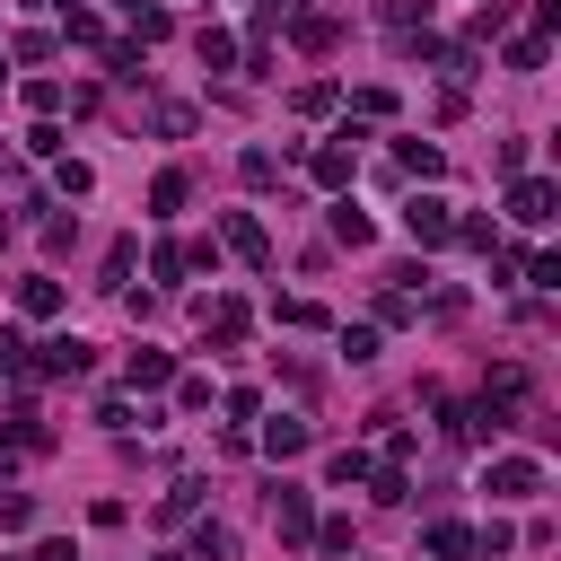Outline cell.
<instances>
[{
    "label": "cell",
    "instance_id": "cell-12",
    "mask_svg": "<svg viewBox=\"0 0 561 561\" xmlns=\"http://www.w3.org/2000/svg\"><path fill=\"white\" fill-rule=\"evenodd\" d=\"M289 35H298V53H333V44H342V18H316V9H298V18H289Z\"/></svg>",
    "mask_w": 561,
    "mask_h": 561
},
{
    "label": "cell",
    "instance_id": "cell-41",
    "mask_svg": "<svg viewBox=\"0 0 561 561\" xmlns=\"http://www.w3.org/2000/svg\"><path fill=\"white\" fill-rule=\"evenodd\" d=\"M149 272L158 280H184V245H149Z\"/></svg>",
    "mask_w": 561,
    "mask_h": 561
},
{
    "label": "cell",
    "instance_id": "cell-2",
    "mask_svg": "<svg viewBox=\"0 0 561 561\" xmlns=\"http://www.w3.org/2000/svg\"><path fill=\"white\" fill-rule=\"evenodd\" d=\"M403 237L430 254V245H447V237H456V210H447L438 193H412V202H403Z\"/></svg>",
    "mask_w": 561,
    "mask_h": 561
},
{
    "label": "cell",
    "instance_id": "cell-42",
    "mask_svg": "<svg viewBox=\"0 0 561 561\" xmlns=\"http://www.w3.org/2000/svg\"><path fill=\"white\" fill-rule=\"evenodd\" d=\"M175 403L184 412H210V377H175Z\"/></svg>",
    "mask_w": 561,
    "mask_h": 561
},
{
    "label": "cell",
    "instance_id": "cell-9",
    "mask_svg": "<svg viewBox=\"0 0 561 561\" xmlns=\"http://www.w3.org/2000/svg\"><path fill=\"white\" fill-rule=\"evenodd\" d=\"M307 438H316V430H307L298 412H280V421H263V438H254V447H263V456L280 465V456H307Z\"/></svg>",
    "mask_w": 561,
    "mask_h": 561
},
{
    "label": "cell",
    "instance_id": "cell-19",
    "mask_svg": "<svg viewBox=\"0 0 561 561\" xmlns=\"http://www.w3.org/2000/svg\"><path fill=\"white\" fill-rule=\"evenodd\" d=\"M131 386H175V359L140 342V351H131Z\"/></svg>",
    "mask_w": 561,
    "mask_h": 561
},
{
    "label": "cell",
    "instance_id": "cell-31",
    "mask_svg": "<svg viewBox=\"0 0 561 561\" xmlns=\"http://www.w3.org/2000/svg\"><path fill=\"white\" fill-rule=\"evenodd\" d=\"M412 316H421L412 289H386V298H377V324H412Z\"/></svg>",
    "mask_w": 561,
    "mask_h": 561
},
{
    "label": "cell",
    "instance_id": "cell-13",
    "mask_svg": "<svg viewBox=\"0 0 561 561\" xmlns=\"http://www.w3.org/2000/svg\"><path fill=\"white\" fill-rule=\"evenodd\" d=\"M193 61H202V70H237V35H228V26H202V35H193Z\"/></svg>",
    "mask_w": 561,
    "mask_h": 561
},
{
    "label": "cell",
    "instance_id": "cell-23",
    "mask_svg": "<svg viewBox=\"0 0 561 561\" xmlns=\"http://www.w3.org/2000/svg\"><path fill=\"white\" fill-rule=\"evenodd\" d=\"M193 508H202V482H175V491H167V500H158V526H184V517H193Z\"/></svg>",
    "mask_w": 561,
    "mask_h": 561
},
{
    "label": "cell",
    "instance_id": "cell-17",
    "mask_svg": "<svg viewBox=\"0 0 561 561\" xmlns=\"http://www.w3.org/2000/svg\"><path fill=\"white\" fill-rule=\"evenodd\" d=\"M237 175H245L254 193H263V184H280V149H263V140H254V149L237 158Z\"/></svg>",
    "mask_w": 561,
    "mask_h": 561
},
{
    "label": "cell",
    "instance_id": "cell-26",
    "mask_svg": "<svg viewBox=\"0 0 561 561\" xmlns=\"http://www.w3.org/2000/svg\"><path fill=\"white\" fill-rule=\"evenodd\" d=\"M35 526V500L26 491H0V535H26Z\"/></svg>",
    "mask_w": 561,
    "mask_h": 561
},
{
    "label": "cell",
    "instance_id": "cell-29",
    "mask_svg": "<svg viewBox=\"0 0 561 561\" xmlns=\"http://www.w3.org/2000/svg\"><path fill=\"white\" fill-rule=\"evenodd\" d=\"M149 123H158L167 140H184V131H193V105H175V96H167V105H149Z\"/></svg>",
    "mask_w": 561,
    "mask_h": 561
},
{
    "label": "cell",
    "instance_id": "cell-24",
    "mask_svg": "<svg viewBox=\"0 0 561 561\" xmlns=\"http://www.w3.org/2000/svg\"><path fill=\"white\" fill-rule=\"evenodd\" d=\"M289 105H298V114H333V105H342V88H333V79H307Z\"/></svg>",
    "mask_w": 561,
    "mask_h": 561
},
{
    "label": "cell",
    "instance_id": "cell-37",
    "mask_svg": "<svg viewBox=\"0 0 561 561\" xmlns=\"http://www.w3.org/2000/svg\"><path fill=\"white\" fill-rule=\"evenodd\" d=\"M508 543H517V526H508V517H491V526H482V535H473V552H491V561H500V552H508Z\"/></svg>",
    "mask_w": 561,
    "mask_h": 561
},
{
    "label": "cell",
    "instance_id": "cell-34",
    "mask_svg": "<svg viewBox=\"0 0 561 561\" xmlns=\"http://www.w3.org/2000/svg\"><path fill=\"white\" fill-rule=\"evenodd\" d=\"M26 368H35V359H26V333L0 324V377H26Z\"/></svg>",
    "mask_w": 561,
    "mask_h": 561
},
{
    "label": "cell",
    "instance_id": "cell-33",
    "mask_svg": "<svg viewBox=\"0 0 561 561\" xmlns=\"http://www.w3.org/2000/svg\"><path fill=\"white\" fill-rule=\"evenodd\" d=\"M324 473H333V491H351V482H368V456H359V447H342Z\"/></svg>",
    "mask_w": 561,
    "mask_h": 561
},
{
    "label": "cell",
    "instance_id": "cell-14",
    "mask_svg": "<svg viewBox=\"0 0 561 561\" xmlns=\"http://www.w3.org/2000/svg\"><path fill=\"white\" fill-rule=\"evenodd\" d=\"M394 167L430 184V175H447V149H438V140H403V149H394Z\"/></svg>",
    "mask_w": 561,
    "mask_h": 561
},
{
    "label": "cell",
    "instance_id": "cell-8",
    "mask_svg": "<svg viewBox=\"0 0 561 561\" xmlns=\"http://www.w3.org/2000/svg\"><path fill=\"white\" fill-rule=\"evenodd\" d=\"M272 526H280V543H307V535H316L307 491H289V482H280V491H272Z\"/></svg>",
    "mask_w": 561,
    "mask_h": 561
},
{
    "label": "cell",
    "instance_id": "cell-4",
    "mask_svg": "<svg viewBox=\"0 0 561 561\" xmlns=\"http://www.w3.org/2000/svg\"><path fill=\"white\" fill-rule=\"evenodd\" d=\"M552 210H561V184H552V175H517V184H508V219H526V228H543Z\"/></svg>",
    "mask_w": 561,
    "mask_h": 561
},
{
    "label": "cell",
    "instance_id": "cell-36",
    "mask_svg": "<svg viewBox=\"0 0 561 561\" xmlns=\"http://www.w3.org/2000/svg\"><path fill=\"white\" fill-rule=\"evenodd\" d=\"M26 158H61V131H53V114H35V131H26Z\"/></svg>",
    "mask_w": 561,
    "mask_h": 561
},
{
    "label": "cell",
    "instance_id": "cell-46",
    "mask_svg": "<svg viewBox=\"0 0 561 561\" xmlns=\"http://www.w3.org/2000/svg\"><path fill=\"white\" fill-rule=\"evenodd\" d=\"M114 9H140V0H114Z\"/></svg>",
    "mask_w": 561,
    "mask_h": 561
},
{
    "label": "cell",
    "instance_id": "cell-40",
    "mask_svg": "<svg viewBox=\"0 0 561 561\" xmlns=\"http://www.w3.org/2000/svg\"><path fill=\"white\" fill-rule=\"evenodd\" d=\"M123 280H131V237H123V245L105 254V280H96V289H123Z\"/></svg>",
    "mask_w": 561,
    "mask_h": 561
},
{
    "label": "cell",
    "instance_id": "cell-45",
    "mask_svg": "<svg viewBox=\"0 0 561 561\" xmlns=\"http://www.w3.org/2000/svg\"><path fill=\"white\" fill-rule=\"evenodd\" d=\"M298 9H307V0H263V18H272V26H280V18H298Z\"/></svg>",
    "mask_w": 561,
    "mask_h": 561
},
{
    "label": "cell",
    "instance_id": "cell-16",
    "mask_svg": "<svg viewBox=\"0 0 561 561\" xmlns=\"http://www.w3.org/2000/svg\"><path fill=\"white\" fill-rule=\"evenodd\" d=\"M123 18H131V44H167V35H175V18H167L158 0H140V9H123Z\"/></svg>",
    "mask_w": 561,
    "mask_h": 561
},
{
    "label": "cell",
    "instance_id": "cell-1",
    "mask_svg": "<svg viewBox=\"0 0 561 561\" xmlns=\"http://www.w3.org/2000/svg\"><path fill=\"white\" fill-rule=\"evenodd\" d=\"M307 175H316L324 193H342V184L359 175V123H342L333 140H316V149H307Z\"/></svg>",
    "mask_w": 561,
    "mask_h": 561
},
{
    "label": "cell",
    "instance_id": "cell-6",
    "mask_svg": "<svg viewBox=\"0 0 561 561\" xmlns=\"http://www.w3.org/2000/svg\"><path fill=\"white\" fill-rule=\"evenodd\" d=\"M245 324H254V316H245V298H202V333H210L219 351H237V342H245Z\"/></svg>",
    "mask_w": 561,
    "mask_h": 561
},
{
    "label": "cell",
    "instance_id": "cell-35",
    "mask_svg": "<svg viewBox=\"0 0 561 561\" xmlns=\"http://www.w3.org/2000/svg\"><path fill=\"white\" fill-rule=\"evenodd\" d=\"M543 53H552L543 35H517V44H508V70H543Z\"/></svg>",
    "mask_w": 561,
    "mask_h": 561
},
{
    "label": "cell",
    "instance_id": "cell-11",
    "mask_svg": "<svg viewBox=\"0 0 561 561\" xmlns=\"http://www.w3.org/2000/svg\"><path fill=\"white\" fill-rule=\"evenodd\" d=\"M44 447H53V430H35L26 412H9V421H0V465H9V456H44Z\"/></svg>",
    "mask_w": 561,
    "mask_h": 561
},
{
    "label": "cell",
    "instance_id": "cell-25",
    "mask_svg": "<svg viewBox=\"0 0 561 561\" xmlns=\"http://www.w3.org/2000/svg\"><path fill=\"white\" fill-rule=\"evenodd\" d=\"M351 114H359V123H386V114H394V88H351Z\"/></svg>",
    "mask_w": 561,
    "mask_h": 561
},
{
    "label": "cell",
    "instance_id": "cell-5",
    "mask_svg": "<svg viewBox=\"0 0 561 561\" xmlns=\"http://www.w3.org/2000/svg\"><path fill=\"white\" fill-rule=\"evenodd\" d=\"M35 368H44V377H88V368H96V342L53 333V342H35Z\"/></svg>",
    "mask_w": 561,
    "mask_h": 561
},
{
    "label": "cell",
    "instance_id": "cell-21",
    "mask_svg": "<svg viewBox=\"0 0 561 561\" xmlns=\"http://www.w3.org/2000/svg\"><path fill=\"white\" fill-rule=\"evenodd\" d=\"M149 210H158V219H175V210H184V167H167V175L149 184Z\"/></svg>",
    "mask_w": 561,
    "mask_h": 561
},
{
    "label": "cell",
    "instance_id": "cell-28",
    "mask_svg": "<svg viewBox=\"0 0 561 561\" xmlns=\"http://www.w3.org/2000/svg\"><path fill=\"white\" fill-rule=\"evenodd\" d=\"M61 35H70V44H105V26H96V9H61Z\"/></svg>",
    "mask_w": 561,
    "mask_h": 561
},
{
    "label": "cell",
    "instance_id": "cell-27",
    "mask_svg": "<svg viewBox=\"0 0 561 561\" xmlns=\"http://www.w3.org/2000/svg\"><path fill=\"white\" fill-rule=\"evenodd\" d=\"M508 9H517V0H482V9H473V44H491V35L508 26Z\"/></svg>",
    "mask_w": 561,
    "mask_h": 561
},
{
    "label": "cell",
    "instance_id": "cell-32",
    "mask_svg": "<svg viewBox=\"0 0 561 561\" xmlns=\"http://www.w3.org/2000/svg\"><path fill=\"white\" fill-rule=\"evenodd\" d=\"M280 324H289V333H316L324 307H316V298H280Z\"/></svg>",
    "mask_w": 561,
    "mask_h": 561
},
{
    "label": "cell",
    "instance_id": "cell-30",
    "mask_svg": "<svg viewBox=\"0 0 561 561\" xmlns=\"http://www.w3.org/2000/svg\"><path fill=\"white\" fill-rule=\"evenodd\" d=\"M53 184H61L70 202H79V193H96V167H79V158H61V167H53Z\"/></svg>",
    "mask_w": 561,
    "mask_h": 561
},
{
    "label": "cell",
    "instance_id": "cell-39",
    "mask_svg": "<svg viewBox=\"0 0 561 561\" xmlns=\"http://www.w3.org/2000/svg\"><path fill=\"white\" fill-rule=\"evenodd\" d=\"M26 105L35 114H61V79H26Z\"/></svg>",
    "mask_w": 561,
    "mask_h": 561
},
{
    "label": "cell",
    "instance_id": "cell-15",
    "mask_svg": "<svg viewBox=\"0 0 561 561\" xmlns=\"http://www.w3.org/2000/svg\"><path fill=\"white\" fill-rule=\"evenodd\" d=\"M184 561H237V526H210V517H202V526H193V552H184Z\"/></svg>",
    "mask_w": 561,
    "mask_h": 561
},
{
    "label": "cell",
    "instance_id": "cell-3",
    "mask_svg": "<svg viewBox=\"0 0 561 561\" xmlns=\"http://www.w3.org/2000/svg\"><path fill=\"white\" fill-rule=\"evenodd\" d=\"M219 245H228L237 263L272 272V237H263V219H254V210H228V219H219Z\"/></svg>",
    "mask_w": 561,
    "mask_h": 561
},
{
    "label": "cell",
    "instance_id": "cell-7",
    "mask_svg": "<svg viewBox=\"0 0 561 561\" xmlns=\"http://www.w3.org/2000/svg\"><path fill=\"white\" fill-rule=\"evenodd\" d=\"M535 491H543V465L535 456H500L491 465V500H535Z\"/></svg>",
    "mask_w": 561,
    "mask_h": 561
},
{
    "label": "cell",
    "instance_id": "cell-18",
    "mask_svg": "<svg viewBox=\"0 0 561 561\" xmlns=\"http://www.w3.org/2000/svg\"><path fill=\"white\" fill-rule=\"evenodd\" d=\"M18 307H26V316H61V280H44V272L18 280Z\"/></svg>",
    "mask_w": 561,
    "mask_h": 561
},
{
    "label": "cell",
    "instance_id": "cell-22",
    "mask_svg": "<svg viewBox=\"0 0 561 561\" xmlns=\"http://www.w3.org/2000/svg\"><path fill=\"white\" fill-rule=\"evenodd\" d=\"M333 237H342V245H368V237H377V219H368V210H351V202H333Z\"/></svg>",
    "mask_w": 561,
    "mask_h": 561
},
{
    "label": "cell",
    "instance_id": "cell-43",
    "mask_svg": "<svg viewBox=\"0 0 561 561\" xmlns=\"http://www.w3.org/2000/svg\"><path fill=\"white\" fill-rule=\"evenodd\" d=\"M368 482H377V500H394V508L412 500V482H403V465H386V473H368Z\"/></svg>",
    "mask_w": 561,
    "mask_h": 561
},
{
    "label": "cell",
    "instance_id": "cell-38",
    "mask_svg": "<svg viewBox=\"0 0 561 561\" xmlns=\"http://www.w3.org/2000/svg\"><path fill=\"white\" fill-rule=\"evenodd\" d=\"M53 44H61V35H53V26H26V35H18V61H44V53H53Z\"/></svg>",
    "mask_w": 561,
    "mask_h": 561
},
{
    "label": "cell",
    "instance_id": "cell-20",
    "mask_svg": "<svg viewBox=\"0 0 561 561\" xmlns=\"http://www.w3.org/2000/svg\"><path fill=\"white\" fill-rule=\"evenodd\" d=\"M377 18H386V35H412V26H430V0H377Z\"/></svg>",
    "mask_w": 561,
    "mask_h": 561
},
{
    "label": "cell",
    "instance_id": "cell-44",
    "mask_svg": "<svg viewBox=\"0 0 561 561\" xmlns=\"http://www.w3.org/2000/svg\"><path fill=\"white\" fill-rule=\"evenodd\" d=\"M35 561H79V552H70L61 535H44V543H35Z\"/></svg>",
    "mask_w": 561,
    "mask_h": 561
},
{
    "label": "cell",
    "instance_id": "cell-10",
    "mask_svg": "<svg viewBox=\"0 0 561 561\" xmlns=\"http://www.w3.org/2000/svg\"><path fill=\"white\" fill-rule=\"evenodd\" d=\"M421 552H430V561H465V552H473V526H456V517H430Z\"/></svg>",
    "mask_w": 561,
    "mask_h": 561
}]
</instances>
